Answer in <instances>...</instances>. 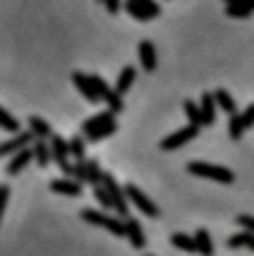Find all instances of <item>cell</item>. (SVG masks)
Listing matches in <instances>:
<instances>
[{"mask_svg":"<svg viewBox=\"0 0 254 256\" xmlns=\"http://www.w3.org/2000/svg\"><path fill=\"white\" fill-rule=\"evenodd\" d=\"M92 85H95V90H97V94L107 102V107H110V112H122L125 110V104H122V94L117 92V90H112V87L107 85L100 75H92Z\"/></svg>","mask_w":254,"mask_h":256,"instance_id":"5","label":"cell"},{"mask_svg":"<svg viewBox=\"0 0 254 256\" xmlns=\"http://www.w3.org/2000/svg\"><path fill=\"white\" fill-rule=\"evenodd\" d=\"M194 239H197V246H199V254H202V256H212V254H214L212 236H209V232H207L204 226H199V229L194 232Z\"/></svg>","mask_w":254,"mask_h":256,"instance_id":"22","label":"cell"},{"mask_svg":"<svg viewBox=\"0 0 254 256\" xmlns=\"http://www.w3.org/2000/svg\"><path fill=\"white\" fill-rule=\"evenodd\" d=\"M50 150H53V160L58 162V167L68 174V170L73 167V164H70V157H73V152H70V142L63 140L60 134H53V140H50Z\"/></svg>","mask_w":254,"mask_h":256,"instance_id":"9","label":"cell"},{"mask_svg":"<svg viewBox=\"0 0 254 256\" xmlns=\"http://www.w3.org/2000/svg\"><path fill=\"white\" fill-rule=\"evenodd\" d=\"M70 152H73V157H75L78 162H83L85 160V137L75 134V137L70 140Z\"/></svg>","mask_w":254,"mask_h":256,"instance_id":"29","label":"cell"},{"mask_svg":"<svg viewBox=\"0 0 254 256\" xmlns=\"http://www.w3.org/2000/svg\"><path fill=\"white\" fill-rule=\"evenodd\" d=\"M8 199H10V186H0V214L8 209Z\"/></svg>","mask_w":254,"mask_h":256,"instance_id":"34","label":"cell"},{"mask_svg":"<svg viewBox=\"0 0 254 256\" xmlns=\"http://www.w3.org/2000/svg\"><path fill=\"white\" fill-rule=\"evenodd\" d=\"M28 124H30V132L35 134V140H53V127H50L43 117L33 114V117L28 120Z\"/></svg>","mask_w":254,"mask_h":256,"instance_id":"17","label":"cell"},{"mask_svg":"<svg viewBox=\"0 0 254 256\" xmlns=\"http://www.w3.org/2000/svg\"><path fill=\"white\" fill-rule=\"evenodd\" d=\"M50 189L55 194H65V196H80L83 194V184L75 182V179H53Z\"/></svg>","mask_w":254,"mask_h":256,"instance_id":"14","label":"cell"},{"mask_svg":"<svg viewBox=\"0 0 254 256\" xmlns=\"http://www.w3.org/2000/svg\"><path fill=\"white\" fill-rule=\"evenodd\" d=\"M242 132H244V130H242V124H239V114H232V117H229V137H232V140H239Z\"/></svg>","mask_w":254,"mask_h":256,"instance_id":"32","label":"cell"},{"mask_svg":"<svg viewBox=\"0 0 254 256\" xmlns=\"http://www.w3.org/2000/svg\"><path fill=\"white\" fill-rule=\"evenodd\" d=\"M112 114H115V112H110V110H107V112H100V114L90 117V120L83 124L85 140H90V142H100V140H105V137L115 134L117 124H115Z\"/></svg>","mask_w":254,"mask_h":256,"instance_id":"1","label":"cell"},{"mask_svg":"<svg viewBox=\"0 0 254 256\" xmlns=\"http://www.w3.org/2000/svg\"><path fill=\"white\" fill-rule=\"evenodd\" d=\"M254 10L249 8H244V5H227V15L229 18H249Z\"/></svg>","mask_w":254,"mask_h":256,"instance_id":"31","label":"cell"},{"mask_svg":"<svg viewBox=\"0 0 254 256\" xmlns=\"http://www.w3.org/2000/svg\"><path fill=\"white\" fill-rule=\"evenodd\" d=\"M0 124H3V130L5 132H10V134H18L20 132V124H18V120L5 110V107H0Z\"/></svg>","mask_w":254,"mask_h":256,"instance_id":"25","label":"cell"},{"mask_svg":"<svg viewBox=\"0 0 254 256\" xmlns=\"http://www.w3.org/2000/svg\"><path fill=\"white\" fill-rule=\"evenodd\" d=\"M80 219L87 222V224H92V226L107 229V232L115 234V236H127V226H125V222H120V219H115V216H110V214H105V212H97V209H83V212H80Z\"/></svg>","mask_w":254,"mask_h":256,"instance_id":"2","label":"cell"},{"mask_svg":"<svg viewBox=\"0 0 254 256\" xmlns=\"http://www.w3.org/2000/svg\"><path fill=\"white\" fill-rule=\"evenodd\" d=\"M125 226H127V239H130V244H132L135 249H145L147 239H145V232H142L140 222H137V219H127Z\"/></svg>","mask_w":254,"mask_h":256,"instance_id":"16","label":"cell"},{"mask_svg":"<svg viewBox=\"0 0 254 256\" xmlns=\"http://www.w3.org/2000/svg\"><path fill=\"white\" fill-rule=\"evenodd\" d=\"M199 134V127L197 124H187V127H179L177 132H172L169 137H165L162 142H160V150H165V152H172V150H179L182 144H187L189 140H194Z\"/></svg>","mask_w":254,"mask_h":256,"instance_id":"6","label":"cell"},{"mask_svg":"<svg viewBox=\"0 0 254 256\" xmlns=\"http://www.w3.org/2000/svg\"><path fill=\"white\" fill-rule=\"evenodd\" d=\"M237 224H239L244 232H252L254 234V216H249V214H237Z\"/></svg>","mask_w":254,"mask_h":256,"instance_id":"33","label":"cell"},{"mask_svg":"<svg viewBox=\"0 0 254 256\" xmlns=\"http://www.w3.org/2000/svg\"><path fill=\"white\" fill-rule=\"evenodd\" d=\"M33 152H35V162H38L40 167H48V164L53 162V150H50V144H48L45 140H35Z\"/></svg>","mask_w":254,"mask_h":256,"instance_id":"18","label":"cell"},{"mask_svg":"<svg viewBox=\"0 0 254 256\" xmlns=\"http://www.w3.org/2000/svg\"><path fill=\"white\" fill-rule=\"evenodd\" d=\"M227 5H244V8H249L254 10V0H224Z\"/></svg>","mask_w":254,"mask_h":256,"instance_id":"36","label":"cell"},{"mask_svg":"<svg viewBox=\"0 0 254 256\" xmlns=\"http://www.w3.org/2000/svg\"><path fill=\"white\" fill-rule=\"evenodd\" d=\"M102 184L107 186V192H110V196H112V202H115V209L120 212V216H127V212H130V199H127V192H125V186L120 189V184H117V179L112 176V174H107L105 172V176H102Z\"/></svg>","mask_w":254,"mask_h":256,"instance_id":"7","label":"cell"},{"mask_svg":"<svg viewBox=\"0 0 254 256\" xmlns=\"http://www.w3.org/2000/svg\"><path fill=\"white\" fill-rule=\"evenodd\" d=\"M232 249H239V246H249L254 252V234L252 232H242V234H234V236H229V242H227Z\"/></svg>","mask_w":254,"mask_h":256,"instance_id":"24","label":"cell"},{"mask_svg":"<svg viewBox=\"0 0 254 256\" xmlns=\"http://www.w3.org/2000/svg\"><path fill=\"white\" fill-rule=\"evenodd\" d=\"M33 140H35V134H33L30 130H28V132H18V134H13L10 140H5V142L0 144V154H3V157H8V154H18V152L28 150Z\"/></svg>","mask_w":254,"mask_h":256,"instance_id":"10","label":"cell"},{"mask_svg":"<svg viewBox=\"0 0 254 256\" xmlns=\"http://www.w3.org/2000/svg\"><path fill=\"white\" fill-rule=\"evenodd\" d=\"M172 244L177 246V249H182V252H187V254H197L199 252V246H197V239L194 236H187V234H172Z\"/></svg>","mask_w":254,"mask_h":256,"instance_id":"21","label":"cell"},{"mask_svg":"<svg viewBox=\"0 0 254 256\" xmlns=\"http://www.w3.org/2000/svg\"><path fill=\"white\" fill-rule=\"evenodd\" d=\"M92 194H95V199H97L105 209H115V202H112V196H110V192H107V186H105V184H95Z\"/></svg>","mask_w":254,"mask_h":256,"instance_id":"26","label":"cell"},{"mask_svg":"<svg viewBox=\"0 0 254 256\" xmlns=\"http://www.w3.org/2000/svg\"><path fill=\"white\" fill-rule=\"evenodd\" d=\"M214 100H217V107L222 110V112H227L229 117L232 114H237V104H234V100H232V94L227 92V90H214Z\"/></svg>","mask_w":254,"mask_h":256,"instance_id":"19","label":"cell"},{"mask_svg":"<svg viewBox=\"0 0 254 256\" xmlns=\"http://www.w3.org/2000/svg\"><path fill=\"white\" fill-rule=\"evenodd\" d=\"M125 10L135 20H152L160 15V5L155 0H125Z\"/></svg>","mask_w":254,"mask_h":256,"instance_id":"8","label":"cell"},{"mask_svg":"<svg viewBox=\"0 0 254 256\" xmlns=\"http://www.w3.org/2000/svg\"><path fill=\"white\" fill-rule=\"evenodd\" d=\"M239 124H242V130H249L254 124V102L247 107V110L239 112Z\"/></svg>","mask_w":254,"mask_h":256,"instance_id":"30","label":"cell"},{"mask_svg":"<svg viewBox=\"0 0 254 256\" xmlns=\"http://www.w3.org/2000/svg\"><path fill=\"white\" fill-rule=\"evenodd\" d=\"M73 82H75V87H78V92L83 94L87 102H100L102 97L97 94V90H95V85H92V75H85V72H73Z\"/></svg>","mask_w":254,"mask_h":256,"instance_id":"11","label":"cell"},{"mask_svg":"<svg viewBox=\"0 0 254 256\" xmlns=\"http://www.w3.org/2000/svg\"><path fill=\"white\" fill-rule=\"evenodd\" d=\"M105 2V8H107V12H120V0H102Z\"/></svg>","mask_w":254,"mask_h":256,"instance_id":"35","label":"cell"},{"mask_svg":"<svg viewBox=\"0 0 254 256\" xmlns=\"http://www.w3.org/2000/svg\"><path fill=\"white\" fill-rule=\"evenodd\" d=\"M182 107H184V114H187L189 124L204 127V124H202V110H199V104H197L194 100H184V102H182Z\"/></svg>","mask_w":254,"mask_h":256,"instance_id":"23","label":"cell"},{"mask_svg":"<svg viewBox=\"0 0 254 256\" xmlns=\"http://www.w3.org/2000/svg\"><path fill=\"white\" fill-rule=\"evenodd\" d=\"M135 68L132 65H127V68H122L120 70V75H117V82H115V90L120 92V94H125L130 87H132V82H135Z\"/></svg>","mask_w":254,"mask_h":256,"instance_id":"20","label":"cell"},{"mask_svg":"<svg viewBox=\"0 0 254 256\" xmlns=\"http://www.w3.org/2000/svg\"><path fill=\"white\" fill-rule=\"evenodd\" d=\"M87 174H90V184H92V186H95V184H102L105 172L100 170V162H97V160H90V162H87Z\"/></svg>","mask_w":254,"mask_h":256,"instance_id":"28","label":"cell"},{"mask_svg":"<svg viewBox=\"0 0 254 256\" xmlns=\"http://www.w3.org/2000/svg\"><path fill=\"white\" fill-rule=\"evenodd\" d=\"M199 110H202V124L204 127L214 124V117H217V100H214V94L204 92L199 97Z\"/></svg>","mask_w":254,"mask_h":256,"instance_id":"13","label":"cell"},{"mask_svg":"<svg viewBox=\"0 0 254 256\" xmlns=\"http://www.w3.org/2000/svg\"><path fill=\"white\" fill-rule=\"evenodd\" d=\"M33 160H35V152H33V147H28V150L18 152V154H15V157L8 162V174H10V176H15L18 172L25 170V167H28Z\"/></svg>","mask_w":254,"mask_h":256,"instance_id":"15","label":"cell"},{"mask_svg":"<svg viewBox=\"0 0 254 256\" xmlns=\"http://www.w3.org/2000/svg\"><path fill=\"white\" fill-rule=\"evenodd\" d=\"M187 172L194 174V176H204V179H212V182H222V184H232L234 182V172L227 170V167H219V164H209V162H189Z\"/></svg>","mask_w":254,"mask_h":256,"instance_id":"3","label":"cell"},{"mask_svg":"<svg viewBox=\"0 0 254 256\" xmlns=\"http://www.w3.org/2000/svg\"><path fill=\"white\" fill-rule=\"evenodd\" d=\"M68 176H70V179H75V182H80V184L90 182V174H87V162H78V164H73V167L68 170Z\"/></svg>","mask_w":254,"mask_h":256,"instance_id":"27","label":"cell"},{"mask_svg":"<svg viewBox=\"0 0 254 256\" xmlns=\"http://www.w3.org/2000/svg\"><path fill=\"white\" fill-rule=\"evenodd\" d=\"M137 58H140V65H142L145 72H155V68H157V50H155V45L150 40H142L137 45Z\"/></svg>","mask_w":254,"mask_h":256,"instance_id":"12","label":"cell"},{"mask_svg":"<svg viewBox=\"0 0 254 256\" xmlns=\"http://www.w3.org/2000/svg\"><path fill=\"white\" fill-rule=\"evenodd\" d=\"M125 192H127V199L145 214V216H150V219H157L160 216V209H157V204L137 186V184H125Z\"/></svg>","mask_w":254,"mask_h":256,"instance_id":"4","label":"cell"}]
</instances>
